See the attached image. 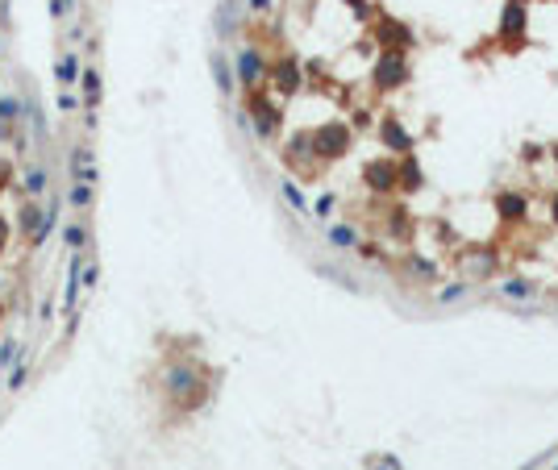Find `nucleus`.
<instances>
[{
    "label": "nucleus",
    "instance_id": "nucleus-41",
    "mask_svg": "<svg viewBox=\"0 0 558 470\" xmlns=\"http://www.w3.org/2000/svg\"><path fill=\"white\" fill-rule=\"evenodd\" d=\"M550 212H555V221H558V196H555V204H550Z\"/></svg>",
    "mask_w": 558,
    "mask_h": 470
},
{
    "label": "nucleus",
    "instance_id": "nucleus-19",
    "mask_svg": "<svg viewBox=\"0 0 558 470\" xmlns=\"http://www.w3.org/2000/svg\"><path fill=\"white\" fill-rule=\"evenodd\" d=\"M213 79H217V92L221 96H233V71H229L225 54H213Z\"/></svg>",
    "mask_w": 558,
    "mask_h": 470
},
{
    "label": "nucleus",
    "instance_id": "nucleus-29",
    "mask_svg": "<svg viewBox=\"0 0 558 470\" xmlns=\"http://www.w3.org/2000/svg\"><path fill=\"white\" fill-rule=\"evenodd\" d=\"M54 108H58V112H75V108H79V96H75L71 87H63L58 100H54Z\"/></svg>",
    "mask_w": 558,
    "mask_h": 470
},
{
    "label": "nucleus",
    "instance_id": "nucleus-2",
    "mask_svg": "<svg viewBox=\"0 0 558 470\" xmlns=\"http://www.w3.org/2000/svg\"><path fill=\"white\" fill-rule=\"evenodd\" d=\"M375 87L379 92H392V87H400L404 79H409V58H404V50H384L379 54V62H375Z\"/></svg>",
    "mask_w": 558,
    "mask_h": 470
},
{
    "label": "nucleus",
    "instance_id": "nucleus-11",
    "mask_svg": "<svg viewBox=\"0 0 558 470\" xmlns=\"http://www.w3.org/2000/svg\"><path fill=\"white\" fill-rule=\"evenodd\" d=\"M250 108H254V129H259V137H271V133H275V125H279V112H275L263 96H254V104H250Z\"/></svg>",
    "mask_w": 558,
    "mask_h": 470
},
{
    "label": "nucleus",
    "instance_id": "nucleus-6",
    "mask_svg": "<svg viewBox=\"0 0 558 470\" xmlns=\"http://www.w3.org/2000/svg\"><path fill=\"white\" fill-rule=\"evenodd\" d=\"M263 75H267V62H263V54H259L254 46H246V50L238 54V79H242L246 87H254Z\"/></svg>",
    "mask_w": 558,
    "mask_h": 470
},
{
    "label": "nucleus",
    "instance_id": "nucleus-42",
    "mask_svg": "<svg viewBox=\"0 0 558 470\" xmlns=\"http://www.w3.org/2000/svg\"><path fill=\"white\" fill-rule=\"evenodd\" d=\"M555 162H558V146H555Z\"/></svg>",
    "mask_w": 558,
    "mask_h": 470
},
{
    "label": "nucleus",
    "instance_id": "nucleus-4",
    "mask_svg": "<svg viewBox=\"0 0 558 470\" xmlns=\"http://www.w3.org/2000/svg\"><path fill=\"white\" fill-rule=\"evenodd\" d=\"M525 29H530V4L525 0H509L504 12H500V37H504V46H521Z\"/></svg>",
    "mask_w": 558,
    "mask_h": 470
},
{
    "label": "nucleus",
    "instance_id": "nucleus-5",
    "mask_svg": "<svg viewBox=\"0 0 558 470\" xmlns=\"http://www.w3.org/2000/svg\"><path fill=\"white\" fill-rule=\"evenodd\" d=\"M363 179H367V187H375V192H392V187H396V162L375 158V162L363 167Z\"/></svg>",
    "mask_w": 558,
    "mask_h": 470
},
{
    "label": "nucleus",
    "instance_id": "nucleus-14",
    "mask_svg": "<svg viewBox=\"0 0 558 470\" xmlns=\"http://www.w3.org/2000/svg\"><path fill=\"white\" fill-rule=\"evenodd\" d=\"M271 75H275V83H279V92H284V96H292V92L300 87V67H296L292 58L275 62V67H271Z\"/></svg>",
    "mask_w": 558,
    "mask_h": 470
},
{
    "label": "nucleus",
    "instance_id": "nucleus-24",
    "mask_svg": "<svg viewBox=\"0 0 558 470\" xmlns=\"http://www.w3.org/2000/svg\"><path fill=\"white\" fill-rule=\"evenodd\" d=\"M25 379H29V354H17V362L8 371V387L17 392V387H25Z\"/></svg>",
    "mask_w": 558,
    "mask_h": 470
},
{
    "label": "nucleus",
    "instance_id": "nucleus-26",
    "mask_svg": "<svg viewBox=\"0 0 558 470\" xmlns=\"http://www.w3.org/2000/svg\"><path fill=\"white\" fill-rule=\"evenodd\" d=\"M25 187H29V196H42L46 192V171L42 167H29L25 171Z\"/></svg>",
    "mask_w": 558,
    "mask_h": 470
},
{
    "label": "nucleus",
    "instance_id": "nucleus-34",
    "mask_svg": "<svg viewBox=\"0 0 558 470\" xmlns=\"http://www.w3.org/2000/svg\"><path fill=\"white\" fill-rule=\"evenodd\" d=\"M13 354H17V342H13V337H4V346H0V367H8V362H13Z\"/></svg>",
    "mask_w": 558,
    "mask_h": 470
},
{
    "label": "nucleus",
    "instance_id": "nucleus-9",
    "mask_svg": "<svg viewBox=\"0 0 558 470\" xmlns=\"http://www.w3.org/2000/svg\"><path fill=\"white\" fill-rule=\"evenodd\" d=\"M79 271H83V258H79V250H75L71 262H67V292H63V308H67V312H75V304H79Z\"/></svg>",
    "mask_w": 558,
    "mask_h": 470
},
{
    "label": "nucleus",
    "instance_id": "nucleus-33",
    "mask_svg": "<svg viewBox=\"0 0 558 470\" xmlns=\"http://www.w3.org/2000/svg\"><path fill=\"white\" fill-rule=\"evenodd\" d=\"M334 208H338V196H321L317 200V217H329Z\"/></svg>",
    "mask_w": 558,
    "mask_h": 470
},
{
    "label": "nucleus",
    "instance_id": "nucleus-17",
    "mask_svg": "<svg viewBox=\"0 0 558 470\" xmlns=\"http://www.w3.org/2000/svg\"><path fill=\"white\" fill-rule=\"evenodd\" d=\"M213 25H217V37H229V33H233V25H238V0H221V4H217Z\"/></svg>",
    "mask_w": 558,
    "mask_h": 470
},
{
    "label": "nucleus",
    "instance_id": "nucleus-43",
    "mask_svg": "<svg viewBox=\"0 0 558 470\" xmlns=\"http://www.w3.org/2000/svg\"><path fill=\"white\" fill-rule=\"evenodd\" d=\"M555 470H558V462H555Z\"/></svg>",
    "mask_w": 558,
    "mask_h": 470
},
{
    "label": "nucleus",
    "instance_id": "nucleus-8",
    "mask_svg": "<svg viewBox=\"0 0 558 470\" xmlns=\"http://www.w3.org/2000/svg\"><path fill=\"white\" fill-rule=\"evenodd\" d=\"M71 175L79 179V183H88V187H96V167H92V154H88V146H75L71 150Z\"/></svg>",
    "mask_w": 558,
    "mask_h": 470
},
{
    "label": "nucleus",
    "instance_id": "nucleus-40",
    "mask_svg": "<svg viewBox=\"0 0 558 470\" xmlns=\"http://www.w3.org/2000/svg\"><path fill=\"white\" fill-rule=\"evenodd\" d=\"M4 233H8V229H4V221H0V246H4Z\"/></svg>",
    "mask_w": 558,
    "mask_h": 470
},
{
    "label": "nucleus",
    "instance_id": "nucleus-12",
    "mask_svg": "<svg viewBox=\"0 0 558 470\" xmlns=\"http://www.w3.org/2000/svg\"><path fill=\"white\" fill-rule=\"evenodd\" d=\"M379 133H384V142H388L392 150H400V154L413 150V137L404 133V125H400L396 117H384V121H379Z\"/></svg>",
    "mask_w": 558,
    "mask_h": 470
},
{
    "label": "nucleus",
    "instance_id": "nucleus-10",
    "mask_svg": "<svg viewBox=\"0 0 558 470\" xmlns=\"http://www.w3.org/2000/svg\"><path fill=\"white\" fill-rule=\"evenodd\" d=\"M79 79H83V96H79V104L96 112V104H100V92H104V83H100V71H96V67H83V71H79Z\"/></svg>",
    "mask_w": 558,
    "mask_h": 470
},
{
    "label": "nucleus",
    "instance_id": "nucleus-25",
    "mask_svg": "<svg viewBox=\"0 0 558 470\" xmlns=\"http://www.w3.org/2000/svg\"><path fill=\"white\" fill-rule=\"evenodd\" d=\"M467 296H471V287H467V283H446V287L438 292V300H442V304H459V300H467Z\"/></svg>",
    "mask_w": 558,
    "mask_h": 470
},
{
    "label": "nucleus",
    "instance_id": "nucleus-22",
    "mask_svg": "<svg viewBox=\"0 0 558 470\" xmlns=\"http://www.w3.org/2000/svg\"><path fill=\"white\" fill-rule=\"evenodd\" d=\"M42 212H46V208H38V200H29V204H25V212H21V229L29 233V242H38V229H42Z\"/></svg>",
    "mask_w": 558,
    "mask_h": 470
},
{
    "label": "nucleus",
    "instance_id": "nucleus-37",
    "mask_svg": "<svg viewBox=\"0 0 558 470\" xmlns=\"http://www.w3.org/2000/svg\"><path fill=\"white\" fill-rule=\"evenodd\" d=\"M246 4H250V12H267L271 8V0H246Z\"/></svg>",
    "mask_w": 558,
    "mask_h": 470
},
{
    "label": "nucleus",
    "instance_id": "nucleus-30",
    "mask_svg": "<svg viewBox=\"0 0 558 470\" xmlns=\"http://www.w3.org/2000/svg\"><path fill=\"white\" fill-rule=\"evenodd\" d=\"M388 225H392V237H409V212H404V208H400V212H392V221H388Z\"/></svg>",
    "mask_w": 558,
    "mask_h": 470
},
{
    "label": "nucleus",
    "instance_id": "nucleus-28",
    "mask_svg": "<svg viewBox=\"0 0 558 470\" xmlns=\"http://www.w3.org/2000/svg\"><path fill=\"white\" fill-rule=\"evenodd\" d=\"M63 242H67L71 250H83V242H88V229H83V225H67V229H63Z\"/></svg>",
    "mask_w": 558,
    "mask_h": 470
},
{
    "label": "nucleus",
    "instance_id": "nucleus-36",
    "mask_svg": "<svg viewBox=\"0 0 558 470\" xmlns=\"http://www.w3.org/2000/svg\"><path fill=\"white\" fill-rule=\"evenodd\" d=\"M63 12H67V4H63V0H50V17L63 21Z\"/></svg>",
    "mask_w": 558,
    "mask_h": 470
},
{
    "label": "nucleus",
    "instance_id": "nucleus-31",
    "mask_svg": "<svg viewBox=\"0 0 558 470\" xmlns=\"http://www.w3.org/2000/svg\"><path fill=\"white\" fill-rule=\"evenodd\" d=\"M409 271L417 279H434V262H425V258H409Z\"/></svg>",
    "mask_w": 558,
    "mask_h": 470
},
{
    "label": "nucleus",
    "instance_id": "nucleus-1",
    "mask_svg": "<svg viewBox=\"0 0 558 470\" xmlns=\"http://www.w3.org/2000/svg\"><path fill=\"white\" fill-rule=\"evenodd\" d=\"M167 396H171L179 408H200L204 396H208V387H204V379H200V367H196V362H175V367L167 371Z\"/></svg>",
    "mask_w": 558,
    "mask_h": 470
},
{
    "label": "nucleus",
    "instance_id": "nucleus-3",
    "mask_svg": "<svg viewBox=\"0 0 558 470\" xmlns=\"http://www.w3.org/2000/svg\"><path fill=\"white\" fill-rule=\"evenodd\" d=\"M309 146L317 158H342L350 150V125H325V129L309 133Z\"/></svg>",
    "mask_w": 558,
    "mask_h": 470
},
{
    "label": "nucleus",
    "instance_id": "nucleus-7",
    "mask_svg": "<svg viewBox=\"0 0 558 470\" xmlns=\"http://www.w3.org/2000/svg\"><path fill=\"white\" fill-rule=\"evenodd\" d=\"M375 37H379V42H396V50H404V46L413 42V29H409L404 21H396V17H379V21H375Z\"/></svg>",
    "mask_w": 558,
    "mask_h": 470
},
{
    "label": "nucleus",
    "instance_id": "nucleus-35",
    "mask_svg": "<svg viewBox=\"0 0 558 470\" xmlns=\"http://www.w3.org/2000/svg\"><path fill=\"white\" fill-rule=\"evenodd\" d=\"M0 117H4V121H17V100H13V96L0 100Z\"/></svg>",
    "mask_w": 558,
    "mask_h": 470
},
{
    "label": "nucleus",
    "instance_id": "nucleus-18",
    "mask_svg": "<svg viewBox=\"0 0 558 470\" xmlns=\"http://www.w3.org/2000/svg\"><path fill=\"white\" fill-rule=\"evenodd\" d=\"M79 71H83V67H79V58H75V54H63V58L54 62V79H58L63 87H71V83L79 79Z\"/></svg>",
    "mask_w": 558,
    "mask_h": 470
},
{
    "label": "nucleus",
    "instance_id": "nucleus-23",
    "mask_svg": "<svg viewBox=\"0 0 558 470\" xmlns=\"http://www.w3.org/2000/svg\"><path fill=\"white\" fill-rule=\"evenodd\" d=\"M329 246H338V250H350V246H359V233L350 229V225H329Z\"/></svg>",
    "mask_w": 558,
    "mask_h": 470
},
{
    "label": "nucleus",
    "instance_id": "nucleus-39",
    "mask_svg": "<svg viewBox=\"0 0 558 470\" xmlns=\"http://www.w3.org/2000/svg\"><path fill=\"white\" fill-rule=\"evenodd\" d=\"M63 4H67V12H71V8H75V4H79V0H63Z\"/></svg>",
    "mask_w": 558,
    "mask_h": 470
},
{
    "label": "nucleus",
    "instance_id": "nucleus-13",
    "mask_svg": "<svg viewBox=\"0 0 558 470\" xmlns=\"http://www.w3.org/2000/svg\"><path fill=\"white\" fill-rule=\"evenodd\" d=\"M463 271H467L471 279H488V275L496 271V254H492V250H475V254L463 258Z\"/></svg>",
    "mask_w": 558,
    "mask_h": 470
},
{
    "label": "nucleus",
    "instance_id": "nucleus-27",
    "mask_svg": "<svg viewBox=\"0 0 558 470\" xmlns=\"http://www.w3.org/2000/svg\"><path fill=\"white\" fill-rule=\"evenodd\" d=\"M67 204H75V208H88V204H92V187H88V183H75V187L67 192Z\"/></svg>",
    "mask_w": 558,
    "mask_h": 470
},
{
    "label": "nucleus",
    "instance_id": "nucleus-15",
    "mask_svg": "<svg viewBox=\"0 0 558 470\" xmlns=\"http://www.w3.org/2000/svg\"><path fill=\"white\" fill-rule=\"evenodd\" d=\"M496 212H500L504 221H521V217H525V196H521V192H500V196H496Z\"/></svg>",
    "mask_w": 558,
    "mask_h": 470
},
{
    "label": "nucleus",
    "instance_id": "nucleus-21",
    "mask_svg": "<svg viewBox=\"0 0 558 470\" xmlns=\"http://www.w3.org/2000/svg\"><path fill=\"white\" fill-rule=\"evenodd\" d=\"M279 196L288 200V208H292V212H309V200H304V192H300L292 179H279Z\"/></svg>",
    "mask_w": 558,
    "mask_h": 470
},
{
    "label": "nucleus",
    "instance_id": "nucleus-20",
    "mask_svg": "<svg viewBox=\"0 0 558 470\" xmlns=\"http://www.w3.org/2000/svg\"><path fill=\"white\" fill-rule=\"evenodd\" d=\"M396 179H400L409 192H417V187L425 183V175H421V162H417V158H404V162L396 167Z\"/></svg>",
    "mask_w": 558,
    "mask_h": 470
},
{
    "label": "nucleus",
    "instance_id": "nucleus-32",
    "mask_svg": "<svg viewBox=\"0 0 558 470\" xmlns=\"http://www.w3.org/2000/svg\"><path fill=\"white\" fill-rule=\"evenodd\" d=\"M96 279H100V267H96V262H83V271H79V287H96Z\"/></svg>",
    "mask_w": 558,
    "mask_h": 470
},
{
    "label": "nucleus",
    "instance_id": "nucleus-16",
    "mask_svg": "<svg viewBox=\"0 0 558 470\" xmlns=\"http://www.w3.org/2000/svg\"><path fill=\"white\" fill-rule=\"evenodd\" d=\"M534 296H538V287H534L530 279H504V283H500V300L521 304V300H534Z\"/></svg>",
    "mask_w": 558,
    "mask_h": 470
},
{
    "label": "nucleus",
    "instance_id": "nucleus-38",
    "mask_svg": "<svg viewBox=\"0 0 558 470\" xmlns=\"http://www.w3.org/2000/svg\"><path fill=\"white\" fill-rule=\"evenodd\" d=\"M346 4H350V8H367V0H346Z\"/></svg>",
    "mask_w": 558,
    "mask_h": 470
}]
</instances>
